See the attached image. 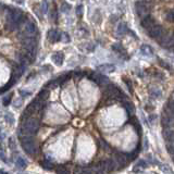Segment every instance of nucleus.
I'll return each mask as SVG.
<instances>
[{"label":"nucleus","mask_w":174,"mask_h":174,"mask_svg":"<svg viewBox=\"0 0 174 174\" xmlns=\"http://www.w3.org/2000/svg\"><path fill=\"white\" fill-rule=\"evenodd\" d=\"M39 128V121L35 118H27L20 128V136H34Z\"/></svg>","instance_id":"f257e3e1"},{"label":"nucleus","mask_w":174,"mask_h":174,"mask_svg":"<svg viewBox=\"0 0 174 174\" xmlns=\"http://www.w3.org/2000/svg\"><path fill=\"white\" fill-rule=\"evenodd\" d=\"M21 145L24 151L27 154H35L37 152V144L33 136H22L21 137Z\"/></svg>","instance_id":"f03ea898"},{"label":"nucleus","mask_w":174,"mask_h":174,"mask_svg":"<svg viewBox=\"0 0 174 174\" xmlns=\"http://www.w3.org/2000/svg\"><path fill=\"white\" fill-rule=\"evenodd\" d=\"M106 96L109 97V98L112 99H122L125 98V95L122 94L120 89L118 87L113 84H107V87H106Z\"/></svg>","instance_id":"7ed1b4c3"},{"label":"nucleus","mask_w":174,"mask_h":174,"mask_svg":"<svg viewBox=\"0 0 174 174\" xmlns=\"http://www.w3.org/2000/svg\"><path fill=\"white\" fill-rule=\"evenodd\" d=\"M36 34H37V27H36L35 23L32 22V21L25 22L22 31V35L24 37H35Z\"/></svg>","instance_id":"20e7f679"},{"label":"nucleus","mask_w":174,"mask_h":174,"mask_svg":"<svg viewBox=\"0 0 174 174\" xmlns=\"http://www.w3.org/2000/svg\"><path fill=\"white\" fill-rule=\"evenodd\" d=\"M114 162H115L116 167H125L127 165V163L129 162V158H128V154H123V152H115L114 154Z\"/></svg>","instance_id":"39448f33"},{"label":"nucleus","mask_w":174,"mask_h":174,"mask_svg":"<svg viewBox=\"0 0 174 174\" xmlns=\"http://www.w3.org/2000/svg\"><path fill=\"white\" fill-rule=\"evenodd\" d=\"M149 6L147 5H144V3L139 2V1H136L135 3V10H136V13L139 18H145L146 15L150 13V10H149Z\"/></svg>","instance_id":"423d86ee"},{"label":"nucleus","mask_w":174,"mask_h":174,"mask_svg":"<svg viewBox=\"0 0 174 174\" xmlns=\"http://www.w3.org/2000/svg\"><path fill=\"white\" fill-rule=\"evenodd\" d=\"M163 32H164V31H163L162 26H160V25H157V24H154L151 27H150V28L147 29L148 35H149L151 38L157 39V40L161 37V35L163 34Z\"/></svg>","instance_id":"0eeeda50"},{"label":"nucleus","mask_w":174,"mask_h":174,"mask_svg":"<svg viewBox=\"0 0 174 174\" xmlns=\"http://www.w3.org/2000/svg\"><path fill=\"white\" fill-rule=\"evenodd\" d=\"M89 78L93 80V82L97 83L99 85H107L109 84V78L107 76L102 75V74H99V73H93L92 75L89 76Z\"/></svg>","instance_id":"6e6552de"},{"label":"nucleus","mask_w":174,"mask_h":174,"mask_svg":"<svg viewBox=\"0 0 174 174\" xmlns=\"http://www.w3.org/2000/svg\"><path fill=\"white\" fill-rule=\"evenodd\" d=\"M24 70H25V65H23V64L19 65V67H16L15 70H14L13 74H12V76H11V80H10V82H11L12 84H14V83H15L16 80H18L19 78L21 77V75L23 74Z\"/></svg>","instance_id":"1a4fd4ad"},{"label":"nucleus","mask_w":174,"mask_h":174,"mask_svg":"<svg viewBox=\"0 0 174 174\" xmlns=\"http://www.w3.org/2000/svg\"><path fill=\"white\" fill-rule=\"evenodd\" d=\"M161 124H162L163 127H173L174 126V118L162 113V116H161Z\"/></svg>","instance_id":"9d476101"},{"label":"nucleus","mask_w":174,"mask_h":174,"mask_svg":"<svg viewBox=\"0 0 174 174\" xmlns=\"http://www.w3.org/2000/svg\"><path fill=\"white\" fill-rule=\"evenodd\" d=\"M97 71H99L100 73H112L115 71V67L113 64H101L99 67H97Z\"/></svg>","instance_id":"9b49d317"},{"label":"nucleus","mask_w":174,"mask_h":174,"mask_svg":"<svg viewBox=\"0 0 174 174\" xmlns=\"http://www.w3.org/2000/svg\"><path fill=\"white\" fill-rule=\"evenodd\" d=\"M102 167H103V170H105V172H111L113 171V170H115V162H114V160H112V159H108V160L106 161H102Z\"/></svg>","instance_id":"f8f14e48"},{"label":"nucleus","mask_w":174,"mask_h":174,"mask_svg":"<svg viewBox=\"0 0 174 174\" xmlns=\"http://www.w3.org/2000/svg\"><path fill=\"white\" fill-rule=\"evenodd\" d=\"M141 26H143L145 29H148V28H150V27H151L152 25L154 24V20L149 15V14H148V15H146L145 18L141 19Z\"/></svg>","instance_id":"ddd939ff"},{"label":"nucleus","mask_w":174,"mask_h":174,"mask_svg":"<svg viewBox=\"0 0 174 174\" xmlns=\"http://www.w3.org/2000/svg\"><path fill=\"white\" fill-rule=\"evenodd\" d=\"M162 137L164 138V141H171L174 139V131L171 127H163L162 129Z\"/></svg>","instance_id":"4468645a"},{"label":"nucleus","mask_w":174,"mask_h":174,"mask_svg":"<svg viewBox=\"0 0 174 174\" xmlns=\"http://www.w3.org/2000/svg\"><path fill=\"white\" fill-rule=\"evenodd\" d=\"M47 38L50 42H56L57 40H60V35L56 29H49L47 33Z\"/></svg>","instance_id":"2eb2a0df"},{"label":"nucleus","mask_w":174,"mask_h":174,"mask_svg":"<svg viewBox=\"0 0 174 174\" xmlns=\"http://www.w3.org/2000/svg\"><path fill=\"white\" fill-rule=\"evenodd\" d=\"M63 60H64V54H63L62 52H56V54L52 56V61H54L56 65L61 67V65L63 64Z\"/></svg>","instance_id":"dca6fc26"},{"label":"nucleus","mask_w":174,"mask_h":174,"mask_svg":"<svg viewBox=\"0 0 174 174\" xmlns=\"http://www.w3.org/2000/svg\"><path fill=\"white\" fill-rule=\"evenodd\" d=\"M128 27H127V24L124 22L120 23L118 26V31H116V33L119 34V35H125V34L128 33Z\"/></svg>","instance_id":"f3484780"},{"label":"nucleus","mask_w":174,"mask_h":174,"mask_svg":"<svg viewBox=\"0 0 174 174\" xmlns=\"http://www.w3.org/2000/svg\"><path fill=\"white\" fill-rule=\"evenodd\" d=\"M141 52L144 54V56H149V57H151L152 54H154V50H152V48L150 47L149 45H143L141 46Z\"/></svg>","instance_id":"a211bd4d"},{"label":"nucleus","mask_w":174,"mask_h":174,"mask_svg":"<svg viewBox=\"0 0 174 174\" xmlns=\"http://www.w3.org/2000/svg\"><path fill=\"white\" fill-rule=\"evenodd\" d=\"M148 165H147V162H146L145 160H139L138 162L136 163V165H135L134 167V172H141L144 169H146Z\"/></svg>","instance_id":"6ab92c4d"},{"label":"nucleus","mask_w":174,"mask_h":174,"mask_svg":"<svg viewBox=\"0 0 174 174\" xmlns=\"http://www.w3.org/2000/svg\"><path fill=\"white\" fill-rule=\"evenodd\" d=\"M149 95L152 97V98H160L162 93H161L160 89H158V88H156V87H151V88L149 89Z\"/></svg>","instance_id":"aec40b11"},{"label":"nucleus","mask_w":174,"mask_h":174,"mask_svg":"<svg viewBox=\"0 0 174 174\" xmlns=\"http://www.w3.org/2000/svg\"><path fill=\"white\" fill-rule=\"evenodd\" d=\"M129 122H131V124L135 127L136 132L138 133V134H141V123L138 122V120L135 119V118H132L131 120H129Z\"/></svg>","instance_id":"412c9836"},{"label":"nucleus","mask_w":174,"mask_h":174,"mask_svg":"<svg viewBox=\"0 0 174 174\" xmlns=\"http://www.w3.org/2000/svg\"><path fill=\"white\" fill-rule=\"evenodd\" d=\"M124 108L126 109L127 113H128L129 115H132V114L135 113V107H134V105H133L132 102L125 101V102H124Z\"/></svg>","instance_id":"4be33fe9"},{"label":"nucleus","mask_w":174,"mask_h":174,"mask_svg":"<svg viewBox=\"0 0 174 174\" xmlns=\"http://www.w3.org/2000/svg\"><path fill=\"white\" fill-rule=\"evenodd\" d=\"M49 95H50L49 90H48V89H42V90H40L39 94H38V98H39L40 100L45 101V100H47V99H48Z\"/></svg>","instance_id":"5701e85b"},{"label":"nucleus","mask_w":174,"mask_h":174,"mask_svg":"<svg viewBox=\"0 0 174 174\" xmlns=\"http://www.w3.org/2000/svg\"><path fill=\"white\" fill-rule=\"evenodd\" d=\"M15 165L18 167H20V169H25V167H27V162L23 158L19 157V158L15 160Z\"/></svg>","instance_id":"b1692460"},{"label":"nucleus","mask_w":174,"mask_h":174,"mask_svg":"<svg viewBox=\"0 0 174 174\" xmlns=\"http://www.w3.org/2000/svg\"><path fill=\"white\" fill-rule=\"evenodd\" d=\"M112 49H113L114 51L118 52V54H126V51H125V49L122 47V45H121V44H114V45L112 46Z\"/></svg>","instance_id":"393cba45"},{"label":"nucleus","mask_w":174,"mask_h":174,"mask_svg":"<svg viewBox=\"0 0 174 174\" xmlns=\"http://www.w3.org/2000/svg\"><path fill=\"white\" fill-rule=\"evenodd\" d=\"M167 152H169L171 156H173L174 154V139L167 141Z\"/></svg>","instance_id":"a878e982"},{"label":"nucleus","mask_w":174,"mask_h":174,"mask_svg":"<svg viewBox=\"0 0 174 174\" xmlns=\"http://www.w3.org/2000/svg\"><path fill=\"white\" fill-rule=\"evenodd\" d=\"M165 20L170 23H174V9L167 11V13L165 14Z\"/></svg>","instance_id":"bb28decb"},{"label":"nucleus","mask_w":174,"mask_h":174,"mask_svg":"<svg viewBox=\"0 0 174 174\" xmlns=\"http://www.w3.org/2000/svg\"><path fill=\"white\" fill-rule=\"evenodd\" d=\"M12 97H13V94L12 93H10L9 95H7L6 97H3V99H2V103H3V106H9L10 105V102H11V99H12Z\"/></svg>","instance_id":"cd10ccee"},{"label":"nucleus","mask_w":174,"mask_h":174,"mask_svg":"<svg viewBox=\"0 0 174 174\" xmlns=\"http://www.w3.org/2000/svg\"><path fill=\"white\" fill-rule=\"evenodd\" d=\"M40 164H41V167H44V169H47V170H51L52 169V163L50 162L49 160H42L41 162H40Z\"/></svg>","instance_id":"c85d7f7f"},{"label":"nucleus","mask_w":174,"mask_h":174,"mask_svg":"<svg viewBox=\"0 0 174 174\" xmlns=\"http://www.w3.org/2000/svg\"><path fill=\"white\" fill-rule=\"evenodd\" d=\"M5 119H6V121H7V123H9V124H12V123L14 122L13 114H12L11 112H7L5 115Z\"/></svg>","instance_id":"c756f323"},{"label":"nucleus","mask_w":174,"mask_h":174,"mask_svg":"<svg viewBox=\"0 0 174 174\" xmlns=\"http://www.w3.org/2000/svg\"><path fill=\"white\" fill-rule=\"evenodd\" d=\"M58 85H59L58 80H51V82H49L47 85H46L45 88H50V89H52V88H56Z\"/></svg>","instance_id":"7c9ffc66"},{"label":"nucleus","mask_w":174,"mask_h":174,"mask_svg":"<svg viewBox=\"0 0 174 174\" xmlns=\"http://www.w3.org/2000/svg\"><path fill=\"white\" fill-rule=\"evenodd\" d=\"M56 172H57V173H61V174H67V173H69V170L65 169L64 165H60V167H57Z\"/></svg>","instance_id":"2f4dec72"},{"label":"nucleus","mask_w":174,"mask_h":174,"mask_svg":"<svg viewBox=\"0 0 174 174\" xmlns=\"http://www.w3.org/2000/svg\"><path fill=\"white\" fill-rule=\"evenodd\" d=\"M48 11V2H47V0H44L41 2V12L44 14H46Z\"/></svg>","instance_id":"473e14b6"},{"label":"nucleus","mask_w":174,"mask_h":174,"mask_svg":"<svg viewBox=\"0 0 174 174\" xmlns=\"http://www.w3.org/2000/svg\"><path fill=\"white\" fill-rule=\"evenodd\" d=\"M165 106H167V107L169 108V109L174 113V100H173V99H170V100L165 103Z\"/></svg>","instance_id":"72a5a7b5"},{"label":"nucleus","mask_w":174,"mask_h":174,"mask_svg":"<svg viewBox=\"0 0 174 174\" xmlns=\"http://www.w3.org/2000/svg\"><path fill=\"white\" fill-rule=\"evenodd\" d=\"M61 35H62V36H60V40H62V41H64V42L70 41V37H69V35H67V33H62Z\"/></svg>","instance_id":"f704fd0d"},{"label":"nucleus","mask_w":174,"mask_h":174,"mask_svg":"<svg viewBox=\"0 0 174 174\" xmlns=\"http://www.w3.org/2000/svg\"><path fill=\"white\" fill-rule=\"evenodd\" d=\"M49 18L51 19L52 21H56V20H57V11H56L54 9H52L51 11H50Z\"/></svg>","instance_id":"c9c22d12"},{"label":"nucleus","mask_w":174,"mask_h":174,"mask_svg":"<svg viewBox=\"0 0 174 174\" xmlns=\"http://www.w3.org/2000/svg\"><path fill=\"white\" fill-rule=\"evenodd\" d=\"M9 147H10V149H11V150L16 149V144L14 143L13 138H10V141H9Z\"/></svg>","instance_id":"e433bc0d"},{"label":"nucleus","mask_w":174,"mask_h":174,"mask_svg":"<svg viewBox=\"0 0 174 174\" xmlns=\"http://www.w3.org/2000/svg\"><path fill=\"white\" fill-rule=\"evenodd\" d=\"M82 14H83V6L80 5V6H77V8H76V15L82 16Z\"/></svg>","instance_id":"4c0bfd02"},{"label":"nucleus","mask_w":174,"mask_h":174,"mask_svg":"<svg viewBox=\"0 0 174 174\" xmlns=\"http://www.w3.org/2000/svg\"><path fill=\"white\" fill-rule=\"evenodd\" d=\"M70 8H71V6H70V5H67V3H63L62 7H61V11L67 12V11H69Z\"/></svg>","instance_id":"58836bf2"},{"label":"nucleus","mask_w":174,"mask_h":174,"mask_svg":"<svg viewBox=\"0 0 174 174\" xmlns=\"http://www.w3.org/2000/svg\"><path fill=\"white\" fill-rule=\"evenodd\" d=\"M125 83H126V85H127V87H128V89H129V92L132 93L133 92V86H132V83H131V80H126L125 78Z\"/></svg>","instance_id":"ea45409f"},{"label":"nucleus","mask_w":174,"mask_h":174,"mask_svg":"<svg viewBox=\"0 0 174 174\" xmlns=\"http://www.w3.org/2000/svg\"><path fill=\"white\" fill-rule=\"evenodd\" d=\"M0 159H1L2 161H5V162H7V156H6L5 152H3L1 149H0Z\"/></svg>","instance_id":"a19ab883"},{"label":"nucleus","mask_w":174,"mask_h":174,"mask_svg":"<svg viewBox=\"0 0 174 174\" xmlns=\"http://www.w3.org/2000/svg\"><path fill=\"white\" fill-rule=\"evenodd\" d=\"M161 167V170H162L163 172H172L171 170L169 169V165H165V164H162V167Z\"/></svg>","instance_id":"79ce46f5"},{"label":"nucleus","mask_w":174,"mask_h":174,"mask_svg":"<svg viewBox=\"0 0 174 174\" xmlns=\"http://www.w3.org/2000/svg\"><path fill=\"white\" fill-rule=\"evenodd\" d=\"M20 95L22 97H27V96H31V93H29V92H24V90H20Z\"/></svg>","instance_id":"37998d69"},{"label":"nucleus","mask_w":174,"mask_h":174,"mask_svg":"<svg viewBox=\"0 0 174 174\" xmlns=\"http://www.w3.org/2000/svg\"><path fill=\"white\" fill-rule=\"evenodd\" d=\"M160 65H162V67H164V69H170V65H169V64H164L162 60H160Z\"/></svg>","instance_id":"c03bdc74"},{"label":"nucleus","mask_w":174,"mask_h":174,"mask_svg":"<svg viewBox=\"0 0 174 174\" xmlns=\"http://www.w3.org/2000/svg\"><path fill=\"white\" fill-rule=\"evenodd\" d=\"M154 118H156V116L152 115V114H150V115H149V121H150V123H151V124H154Z\"/></svg>","instance_id":"a18cd8bd"},{"label":"nucleus","mask_w":174,"mask_h":174,"mask_svg":"<svg viewBox=\"0 0 174 174\" xmlns=\"http://www.w3.org/2000/svg\"><path fill=\"white\" fill-rule=\"evenodd\" d=\"M174 47V37L173 39H172V42H171V46H170V48H173Z\"/></svg>","instance_id":"49530a36"},{"label":"nucleus","mask_w":174,"mask_h":174,"mask_svg":"<svg viewBox=\"0 0 174 174\" xmlns=\"http://www.w3.org/2000/svg\"><path fill=\"white\" fill-rule=\"evenodd\" d=\"M172 99H173V100H174V92L172 93Z\"/></svg>","instance_id":"de8ad7c7"},{"label":"nucleus","mask_w":174,"mask_h":174,"mask_svg":"<svg viewBox=\"0 0 174 174\" xmlns=\"http://www.w3.org/2000/svg\"><path fill=\"white\" fill-rule=\"evenodd\" d=\"M18 2H20V3H22V2H23V1H22V0H18Z\"/></svg>","instance_id":"09e8293b"},{"label":"nucleus","mask_w":174,"mask_h":174,"mask_svg":"<svg viewBox=\"0 0 174 174\" xmlns=\"http://www.w3.org/2000/svg\"><path fill=\"white\" fill-rule=\"evenodd\" d=\"M172 160H173V162H174V154L172 156Z\"/></svg>","instance_id":"8fccbe9b"},{"label":"nucleus","mask_w":174,"mask_h":174,"mask_svg":"<svg viewBox=\"0 0 174 174\" xmlns=\"http://www.w3.org/2000/svg\"><path fill=\"white\" fill-rule=\"evenodd\" d=\"M173 51H174V47H173Z\"/></svg>","instance_id":"3c124183"}]
</instances>
